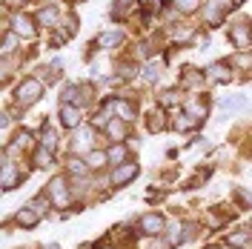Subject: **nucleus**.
Wrapping results in <instances>:
<instances>
[{"mask_svg": "<svg viewBox=\"0 0 252 249\" xmlns=\"http://www.w3.org/2000/svg\"><path fill=\"white\" fill-rule=\"evenodd\" d=\"M143 6H146V9H158V12H160L163 0H143Z\"/></svg>", "mask_w": 252, "mask_h": 249, "instance_id": "37", "label": "nucleus"}, {"mask_svg": "<svg viewBox=\"0 0 252 249\" xmlns=\"http://www.w3.org/2000/svg\"><path fill=\"white\" fill-rule=\"evenodd\" d=\"M223 244H226V247H232V249H250L252 232H250V229H232V232H226Z\"/></svg>", "mask_w": 252, "mask_h": 249, "instance_id": "12", "label": "nucleus"}, {"mask_svg": "<svg viewBox=\"0 0 252 249\" xmlns=\"http://www.w3.org/2000/svg\"><path fill=\"white\" fill-rule=\"evenodd\" d=\"M206 78L215 80V83H226V80H229V69H226V63H212V66L206 69Z\"/></svg>", "mask_w": 252, "mask_h": 249, "instance_id": "23", "label": "nucleus"}, {"mask_svg": "<svg viewBox=\"0 0 252 249\" xmlns=\"http://www.w3.org/2000/svg\"><path fill=\"white\" fill-rule=\"evenodd\" d=\"M46 195L49 201H52V206L55 209H61V212H66V206H72V201H75V192H72V184L66 181V178H52L46 184Z\"/></svg>", "mask_w": 252, "mask_h": 249, "instance_id": "2", "label": "nucleus"}, {"mask_svg": "<svg viewBox=\"0 0 252 249\" xmlns=\"http://www.w3.org/2000/svg\"><path fill=\"white\" fill-rule=\"evenodd\" d=\"M206 249H232V247H226V244H212V247H206Z\"/></svg>", "mask_w": 252, "mask_h": 249, "instance_id": "38", "label": "nucleus"}, {"mask_svg": "<svg viewBox=\"0 0 252 249\" xmlns=\"http://www.w3.org/2000/svg\"><path fill=\"white\" fill-rule=\"evenodd\" d=\"M195 235H198V223L175 220V223H166V232H163V244H166V249H178V247H184L187 241H192Z\"/></svg>", "mask_w": 252, "mask_h": 249, "instance_id": "1", "label": "nucleus"}, {"mask_svg": "<svg viewBox=\"0 0 252 249\" xmlns=\"http://www.w3.org/2000/svg\"><path fill=\"white\" fill-rule=\"evenodd\" d=\"M172 6L178 9V12L187 15V12H195V9H198V0H172Z\"/></svg>", "mask_w": 252, "mask_h": 249, "instance_id": "33", "label": "nucleus"}, {"mask_svg": "<svg viewBox=\"0 0 252 249\" xmlns=\"http://www.w3.org/2000/svg\"><path fill=\"white\" fill-rule=\"evenodd\" d=\"M226 9H229L226 0H209V3L204 6V20L209 23V26H220L223 17H226Z\"/></svg>", "mask_w": 252, "mask_h": 249, "instance_id": "9", "label": "nucleus"}, {"mask_svg": "<svg viewBox=\"0 0 252 249\" xmlns=\"http://www.w3.org/2000/svg\"><path fill=\"white\" fill-rule=\"evenodd\" d=\"M106 135H109L112 143L126 140V121H121V118H112L109 124H106Z\"/></svg>", "mask_w": 252, "mask_h": 249, "instance_id": "21", "label": "nucleus"}, {"mask_svg": "<svg viewBox=\"0 0 252 249\" xmlns=\"http://www.w3.org/2000/svg\"><path fill=\"white\" fill-rule=\"evenodd\" d=\"M138 232L143 238H163V232H166V218L160 212H143L141 218H138Z\"/></svg>", "mask_w": 252, "mask_h": 249, "instance_id": "5", "label": "nucleus"}, {"mask_svg": "<svg viewBox=\"0 0 252 249\" xmlns=\"http://www.w3.org/2000/svg\"><path fill=\"white\" fill-rule=\"evenodd\" d=\"M23 181H26V172H20V166H15L12 155H3V192L23 187Z\"/></svg>", "mask_w": 252, "mask_h": 249, "instance_id": "6", "label": "nucleus"}, {"mask_svg": "<svg viewBox=\"0 0 252 249\" xmlns=\"http://www.w3.org/2000/svg\"><path fill=\"white\" fill-rule=\"evenodd\" d=\"M229 66H232V69H252V55L250 52H235V55L229 58Z\"/></svg>", "mask_w": 252, "mask_h": 249, "instance_id": "27", "label": "nucleus"}, {"mask_svg": "<svg viewBox=\"0 0 252 249\" xmlns=\"http://www.w3.org/2000/svg\"><path fill=\"white\" fill-rule=\"evenodd\" d=\"M40 146H49V149H55L58 146V132L55 129H40Z\"/></svg>", "mask_w": 252, "mask_h": 249, "instance_id": "31", "label": "nucleus"}, {"mask_svg": "<svg viewBox=\"0 0 252 249\" xmlns=\"http://www.w3.org/2000/svg\"><path fill=\"white\" fill-rule=\"evenodd\" d=\"M92 249H121L118 244H109V241H97V244H92Z\"/></svg>", "mask_w": 252, "mask_h": 249, "instance_id": "36", "label": "nucleus"}, {"mask_svg": "<svg viewBox=\"0 0 252 249\" xmlns=\"http://www.w3.org/2000/svg\"><path fill=\"white\" fill-rule=\"evenodd\" d=\"M103 109L109 112L112 118H121V121H126V124L135 118V103H132V100H124V97H109Z\"/></svg>", "mask_w": 252, "mask_h": 249, "instance_id": "7", "label": "nucleus"}, {"mask_svg": "<svg viewBox=\"0 0 252 249\" xmlns=\"http://www.w3.org/2000/svg\"><path fill=\"white\" fill-rule=\"evenodd\" d=\"M32 166H34V169H52V166H55V149L37 146L34 155H32Z\"/></svg>", "mask_w": 252, "mask_h": 249, "instance_id": "13", "label": "nucleus"}, {"mask_svg": "<svg viewBox=\"0 0 252 249\" xmlns=\"http://www.w3.org/2000/svg\"><path fill=\"white\" fill-rule=\"evenodd\" d=\"M235 203L241 206V209H252V192H247V189H241V187H235Z\"/></svg>", "mask_w": 252, "mask_h": 249, "instance_id": "29", "label": "nucleus"}, {"mask_svg": "<svg viewBox=\"0 0 252 249\" xmlns=\"http://www.w3.org/2000/svg\"><path fill=\"white\" fill-rule=\"evenodd\" d=\"M229 40L235 43L238 49H247L252 40V29H250V20H238L229 26Z\"/></svg>", "mask_w": 252, "mask_h": 249, "instance_id": "10", "label": "nucleus"}, {"mask_svg": "<svg viewBox=\"0 0 252 249\" xmlns=\"http://www.w3.org/2000/svg\"><path fill=\"white\" fill-rule=\"evenodd\" d=\"M146 124H149V132H160V129H166V118H163V112H152Z\"/></svg>", "mask_w": 252, "mask_h": 249, "instance_id": "30", "label": "nucleus"}, {"mask_svg": "<svg viewBox=\"0 0 252 249\" xmlns=\"http://www.w3.org/2000/svg\"><path fill=\"white\" fill-rule=\"evenodd\" d=\"M158 78H160V66H158V63H149V66L143 69V80H149V83H155Z\"/></svg>", "mask_w": 252, "mask_h": 249, "instance_id": "35", "label": "nucleus"}, {"mask_svg": "<svg viewBox=\"0 0 252 249\" xmlns=\"http://www.w3.org/2000/svg\"><path fill=\"white\" fill-rule=\"evenodd\" d=\"M106 152H109V166H121V163H126V160H129V149H126L124 140L112 143Z\"/></svg>", "mask_w": 252, "mask_h": 249, "instance_id": "19", "label": "nucleus"}, {"mask_svg": "<svg viewBox=\"0 0 252 249\" xmlns=\"http://www.w3.org/2000/svg\"><path fill=\"white\" fill-rule=\"evenodd\" d=\"M86 166L92 172H100V169H106L109 166V152H103V149H92V152H86Z\"/></svg>", "mask_w": 252, "mask_h": 249, "instance_id": "16", "label": "nucleus"}, {"mask_svg": "<svg viewBox=\"0 0 252 249\" xmlns=\"http://www.w3.org/2000/svg\"><path fill=\"white\" fill-rule=\"evenodd\" d=\"M40 249H61V244H46V247H40Z\"/></svg>", "mask_w": 252, "mask_h": 249, "instance_id": "39", "label": "nucleus"}, {"mask_svg": "<svg viewBox=\"0 0 252 249\" xmlns=\"http://www.w3.org/2000/svg\"><path fill=\"white\" fill-rule=\"evenodd\" d=\"M178 100H181V92H178V89H169V92L160 94L158 103H160V106H172V103H178Z\"/></svg>", "mask_w": 252, "mask_h": 249, "instance_id": "32", "label": "nucleus"}, {"mask_svg": "<svg viewBox=\"0 0 252 249\" xmlns=\"http://www.w3.org/2000/svg\"><path fill=\"white\" fill-rule=\"evenodd\" d=\"M198 124H201V121H195L189 112H178V115H175V121H172V129H175V132H189V129H195Z\"/></svg>", "mask_w": 252, "mask_h": 249, "instance_id": "22", "label": "nucleus"}, {"mask_svg": "<svg viewBox=\"0 0 252 249\" xmlns=\"http://www.w3.org/2000/svg\"><path fill=\"white\" fill-rule=\"evenodd\" d=\"M40 97H43V83H40L37 78H23L20 83H17L15 103L20 106V109H29V106H34Z\"/></svg>", "mask_w": 252, "mask_h": 249, "instance_id": "3", "label": "nucleus"}, {"mask_svg": "<svg viewBox=\"0 0 252 249\" xmlns=\"http://www.w3.org/2000/svg\"><path fill=\"white\" fill-rule=\"evenodd\" d=\"M26 206H32V209H34V212H40V215H46L49 206H52V201H49L46 192H40V195H34V198H32V201L26 203Z\"/></svg>", "mask_w": 252, "mask_h": 249, "instance_id": "26", "label": "nucleus"}, {"mask_svg": "<svg viewBox=\"0 0 252 249\" xmlns=\"http://www.w3.org/2000/svg\"><path fill=\"white\" fill-rule=\"evenodd\" d=\"M40 220H43L40 212H34L32 206H20L15 212V218H12V223H15L17 229H26V232H29V229H37V226H40Z\"/></svg>", "mask_w": 252, "mask_h": 249, "instance_id": "8", "label": "nucleus"}, {"mask_svg": "<svg viewBox=\"0 0 252 249\" xmlns=\"http://www.w3.org/2000/svg\"><path fill=\"white\" fill-rule=\"evenodd\" d=\"M37 23L46 26V29H58V23H61V9H58V6H43V9L37 12Z\"/></svg>", "mask_w": 252, "mask_h": 249, "instance_id": "14", "label": "nucleus"}, {"mask_svg": "<svg viewBox=\"0 0 252 249\" xmlns=\"http://www.w3.org/2000/svg\"><path fill=\"white\" fill-rule=\"evenodd\" d=\"M244 106H247V94H232V97H223V100H220V109L226 112V115L244 109Z\"/></svg>", "mask_w": 252, "mask_h": 249, "instance_id": "24", "label": "nucleus"}, {"mask_svg": "<svg viewBox=\"0 0 252 249\" xmlns=\"http://www.w3.org/2000/svg\"><path fill=\"white\" fill-rule=\"evenodd\" d=\"M12 31L20 34V37H34V34H37V29L32 26V17H26V15H15L12 17Z\"/></svg>", "mask_w": 252, "mask_h": 249, "instance_id": "17", "label": "nucleus"}, {"mask_svg": "<svg viewBox=\"0 0 252 249\" xmlns=\"http://www.w3.org/2000/svg\"><path fill=\"white\" fill-rule=\"evenodd\" d=\"M184 112H189L195 121H204V118H206V103H201L198 97H189L187 106H184Z\"/></svg>", "mask_w": 252, "mask_h": 249, "instance_id": "25", "label": "nucleus"}, {"mask_svg": "<svg viewBox=\"0 0 252 249\" xmlns=\"http://www.w3.org/2000/svg\"><path fill=\"white\" fill-rule=\"evenodd\" d=\"M29 143H32V132H26V129H20V132H17L15 138H12L9 143H6V155H17V152L23 155V149H26Z\"/></svg>", "mask_w": 252, "mask_h": 249, "instance_id": "15", "label": "nucleus"}, {"mask_svg": "<svg viewBox=\"0 0 252 249\" xmlns=\"http://www.w3.org/2000/svg\"><path fill=\"white\" fill-rule=\"evenodd\" d=\"M61 126L63 129H78L80 124H83V115H80V106H75V103H61Z\"/></svg>", "mask_w": 252, "mask_h": 249, "instance_id": "11", "label": "nucleus"}, {"mask_svg": "<svg viewBox=\"0 0 252 249\" xmlns=\"http://www.w3.org/2000/svg\"><path fill=\"white\" fill-rule=\"evenodd\" d=\"M201 83H204V75L198 72V69H192V66H187V72H184V78H181V86L187 89V92H198L201 89Z\"/></svg>", "mask_w": 252, "mask_h": 249, "instance_id": "18", "label": "nucleus"}, {"mask_svg": "<svg viewBox=\"0 0 252 249\" xmlns=\"http://www.w3.org/2000/svg\"><path fill=\"white\" fill-rule=\"evenodd\" d=\"M121 43H124V31H118V29L115 31H103V34L94 40V46H100V49H118Z\"/></svg>", "mask_w": 252, "mask_h": 249, "instance_id": "20", "label": "nucleus"}, {"mask_svg": "<svg viewBox=\"0 0 252 249\" xmlns=\"http://www.w3.org/2000/svg\"><path fill=\"white\" fill-rule=\"evenodd\" d=\"M138 175H141L138 160H126V163H121V166H109V187L112 189H124V187H129Z\"/></svg>", "mask_w": 252, "mask_h": 249, "instance_id": "4", "label": "nucleus"}, {"mask_svg": "<svg viewBox=\"0 0 252 249\" xmlns=\"http://www.w3.org/2000/svg\"><path fill=\"white\" fill-rule=\"evenodd\" d=\"M17 40H20V34H15V31L9 29V31H6V34H3V52L9 55V52L15 49V43H17Z\"/></svg>", "mask_w": 252, "mask_h": 249, "instance_id": "34", "label": "nucleus"}, {"mask_svg": "<svg viewBox=\"0 0 252 249\" xmlns=\"http://www.w3.org/2000/svg\"><path fill=\"white\" fill-rule=\"evenodd\" d=\"M132 3H135V0H115V6H112V17H115V20H124V17L129 15V9H132Z\"/></svg>", "mask_w": 252, "mask_h": 249, "instance_id": "28", "label": "nucleus"}]
</instances>
